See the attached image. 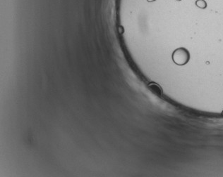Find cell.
Here are the masks:
<instances>
[{
  "mask_svg": "<svg viewBox=\"0 0 223 177\" xmlns=\"http://www.w3.org/2000/svg\"><path fill=\"white\" fill-rule=\"evenodd\" d=\"M190 55L187 49L185 48H179L172 53V60L178 66H184L189 62Z\"/></svg>",
  "mask_w": 223,
  "mask_h": 177,
  "instance_id": "6da1fadb",
  "label": "cell"
},
{
  "mask_svg": "<svg viewBox=\"0 0 223 177\" xmlns=\"http://www.w3.org/2000/svg\"><path fill=\"white\" fill-rule=\"evenodd\" d=\"M149 87L151 89V91H153L155 94H157V96H161L162 95V89H160V87L158 85H157L156 84H152L150 86H149Z\"/></svg>",
  "mask_w": 223,
  "mask_h": 177,
  "instance_id": "7a4b0ae2",
  "label": "cell"
},
{
  "mask_svg": "<svg viewBox=\"0 0 223 177\" xmlns=\"http://www.w3.org/2000/svg\"><path fill=\"white\" fill-rule=\"evenodd\" d=\"M196 4L198 6H199V7H200V8H205L203 5H204L205 6H206V2H205L204 1H202V0H199V1H197Z\"/></svg>",
  "mask_w": 223,
  "mask_h": 177,
  "instance_id": "3957f363",
  "label": "cell"
}]
</instances>
